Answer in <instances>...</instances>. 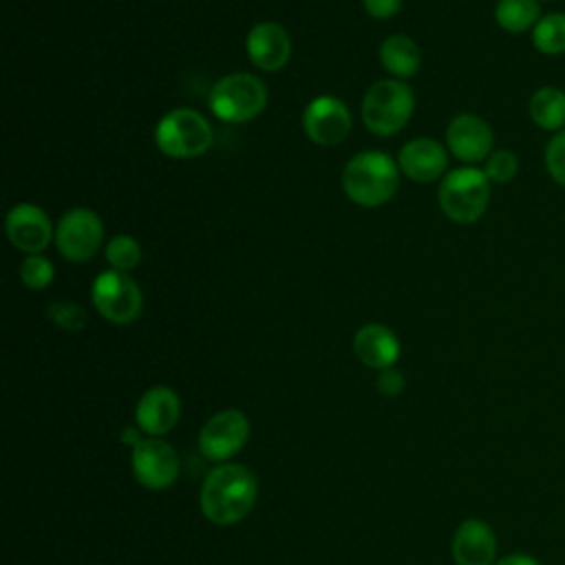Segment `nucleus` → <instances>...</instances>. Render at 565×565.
Returning <instances> with one entry per match:
<instances>
[{
    "label": "nucleus",
    "instance_id": "1",
    "mask_svg": "<svg viewBox=\"0 0 565 565\" xmlns=\"http://www.w3.org/2000/svg\"><path fill=\"white\" fill-rule=\"evenodd\" d=\"M258 494L256 477L241 463L212 468L201 486V512L214 525H232L245 519Z\"/></svg>",
    "mask_w": 565,
    "mask_h": 565
},
{
    "label": "nucleus",
    "instance_id": "2",
    "mask_svg": "<svg viewBox=\"0 0 565 565\" xmlns=\"http://www.w3.org/2000/svg\"><path fill=\"white\" fill-rule=\"evenodd\" d=\"M399 174L397 161L386 152L362 150L347 161L342 170V188L353 203L377 207L391 201L397 192Z\"/></svg>",
    "mask_w": 565,
    "mask_h": 565
},
{
    "label": "nucleus",
    "instance_id": "3",
    "mask_svg": "<svg viewBox=\"0 0 565 565\" xmlns=\"http://www.w3.org/2000/svg\"><path fill=\"white\" fill-rule=\"evenodd\" d=\"M437 201L448 221L459 225L477 223L490 203V181L483 168L461 166L444 174Z\"/></svg>",
    "mask_w": 565,
    "mask_h": 565
},
{
    "label": "nucleus",
    "instance_id": "4",
    "mask_svg": "<svg viewBox=\"0 0 565 565\" xmlns=\"http://www.w3.org/2000/svg\"><path fill=\"white\" fill-rule=\"evenodd\" d=\"M415 110L413 88L404 79H380L362 99V121L377 137L399 132Z\"/></svg>",
    "mask_w": 565,
    "mask_h": 565
},
{
    "label": "nucleus",
    "instance_id": "5",
    "mask_svg": "<svg viewBox=\"0 0 565 565\" xmlns=\"http://www.w3.org/2000/svg\"><path fill=\"white\" fill-rule=\"evenodd\" d=\"M267 86L252 73H230L216 79L207 106L225 124H245L263 113Z\"/></svg>",
    "mask_w": 565,
    "mask_h": 565
},
{
    "label": "nucleus",
    "instance_id": "6",
    "mask_svg": "<svg viewBox=\"0 0 565 565\" xmlns=\"http://www.w3.org/2000/svg\"><path fill=\"white\" fill-rule=\"evenodd\" d=\"M210 121L192 108L168 110L154 126L157 148L172 159H194L212 146Z\"/></svg>",
    "mask_w": 565,
    "mask_h": 565
},
{
    "label": "nucleus",
    "instance_id": "7",
    "mask_svg": "<svg viewBox=\"0 0 565 565\" xmlns=\"http://www.w3.org/2000/svg\"><path fill=\"white\" fill-rule=\"evenodd\" d=\"M90 298L102 318L113 324H130L141 316L143 296L128 271L106 269L90 287Z\"/></svg>",
    "mask_w": 565,
    "mask_h": 565
},
{
    "label": "nucleus",
    "instance_id": "8",
    "mask_svg": "<svg viewBox=\"0 0 565 565\" xmlns=\"http://www.w3.org/2000/svg\"><path fill=\"white\" fill-rule=\"evenodd\" d=\"M55 247L71 263L90 260L104 243L102 218L88 207H73L55 225Z\"/></svg>",
    "mask_w": 565,
    "mask_h": 565
},
{
    "label": "nucleus",
    "instance_id": "9",
    "mask_svg": "<svg viewBox=\"0 0 565 565\" xmlns=\"http://www.w3.org/2000/svg\"><path fill=\"white\" fill-rule=\"evenodd\" d=\"M247 437L249 419L236 408H225L203 424L199 433V450L210 461H225L247 444Z\"/></svg>",
    "mask_w": 565,
    "mask_h": 565
},
{
    "label": "nucleus",
    "instance_id": "10",
    "mask_svg": "<svg viewBox=\"0 0 565 565\" xmlns=\"http://www.w3.org/2000/svg\"><path fill=\"white\" fill-rule=\"evenodd\" d=\"M130 466L135 479L150 490L170 488L179 475V457L174 448L159 437L141 439L132 448Z\"/></svg>",
    "mask_w": 565,
    "mask_h": 565
},
{
    "label": "nucleus",
    "instance_id": "11",
    "mask_svg": "<svg viewBox=\"0 0 565 565\" xmlns=\"http://www.w3.org/2000/svg\"><path fill=\"white\" fill-rule=\"evenodd\" d=\"M351 113L347 104L333 95L313 97L302 113V128L318 146H335L351 132Z\"/></svg>",
    "mask_w": 565,
    "mask_h": 565
},
{
    "label": "nucleus",
    "instance_id": "12",
    "mask_svg": "<svg viewBox=\"0 0 565 565\" xmlns=\"http://www.w3.org/2000/svg\"><path fill=\"white\" fill-rule=\"evenodd\" d=\"M494 135L486 119L475 113H459L446 128V148L466 166L486 161L494 150Z\"/></svg>",
    "mask_w": 565,
    "mask_h": 565
},
{
    "label": "nucleus",
    "instance_id": "13",
    "mask_svg": "<svg viewBox=\"0 0 565 565\" xmlns=\"http://www.w3.org/2000/svg\"><path fill=\"white\" fill-rule=\"evenodd\" d=\"M4 227L11 245L24 252L26 256L40 254L51 245V238H55L49 214L33 203L13 205L7 214Z\"/></svg>",
    "mask_w": 565,
    "mask_h": 565
},
{
    "label": "nucleus",
    "instance_id": "14",
    "mask_svg": "<svg viewBox=\"0 0 565 565\" xmlns=\"http://www.w3.org/2000/svg\"><path fill=\"white\" fill-rule=\"evenodd\" d=\"M397 168L415 183H433L446 174L448 148L433 137L411 139L397 154Z\"/></svg>",
    "mask_w": 565,
    "mask_h": 565
},
{
    "label": "nucleus",
    "instance_id": "15",
    "mask_svg": "<svg viewBox=\"0 0 565 565\" xmlns=\"http://www.w3.org/2000/svg\"><path fill=\"white\" fill-rule=\"evenodd\" d=\"M245 51L249 62L256 68L274 73L289 62L291 40L282 24L274 20H265V22H256L249 29L245 38Z\"/></svg>",
    "mask_w": 565,
    "mask_h": 565
},
{
    "label": "nucleus",
    "instance_id": "16",
    "mask_svg": "<svg viewBox=\"0 0 565 565\" xmlns=\"http://www.w3.org/2000/svg\"><path fill=\"white\" fill-rule=\"evenodd\" d=\"M181 415V399L170 386H152L148 388L135 408V422L137 428L152 435L161 437L170 433Z\"/></svg>",
    "mask_w": 565,
    "mask_h": 565
},
{
    "label": "nucleus",
    "instance_id": "17",
    "mask_svg": "<svg viewBox=\"0 0 565 565\" xmlns=\"http://www.w3.org/2000/svg\"><path fill=\"white\" fill-rule=\"evenodd\" d=\"M452 558L457 565H494L497 536L481 519H466L452 534Z\"/></svg>",
    "mask_w": 565,
    "mask_h": 565
},
{
    "label": "nucleus",
    "instance_id": "18",
    "mask_svg": "<svg viewBox=\"0 0 565 565\" xmlns=\"http://www.w3.org/2000/svg\"><path fill=\"white\" fill-rule=\"evenodd\" d=\"M353 353L364 366L384 371L397 362L399 340L384 324H377V322L362 324L353 335Z\"/></svg>",
    "mask_w": 565,
    "mask_h": 565
},
{
    "label": "nucleus",
    "instance_id": "19",
    "mask_svg": "<svg viewBox=\"0 0 565 565\" xmlns=\"http://www.w3.org/2000/svg\"><path fill=\"white\" fill-rule=\"evenodd\" d=\"M527 113L534 126L545 132L565 130V90L561 86H541L527 102Z\"/></svg>",
    "mask_w": 565,
    "mask_h": 565
},
{
    "label": "nucleus",
    "instance_id": "20",
    "mask_svg": "<svg viewBox=\"0 0 565 565\" xmlns=\"http://www.w3.org/2000/svg\"><path fill=\"white\" fill-rule=\"evenodd\" d=\"M380 62L395 79H406L419 71L422 51L408 35H388L380 44Z\"/></svg>",
    "mask_w": 565,
    "mask_h": 565
},
{
    "label": "nucleus",
    "instance_id": "21",
    "mask_svg": "<svg viewBox=\"0 0 565 565\" xmlns=\"http://www.w3.org/2000/svg\"><path fill=\"white\" fill-rule=\"evenodd\" d=\"M541 15L539 0H499L494 4V20L508 33L532 31Z\"/></svg>",
    "mask_w": 565,
    "mask_h": 565
},
{
    "label": "nucleus",
    "instance_id": "22",
    "mask_svg": "<svg viewBox=\"0 0 565 565\" xmlns=\"http://www.w3.org/2000/svg\"><path fill=\"white\" fill-rule=\"evenodd\" d=\"M532 46L543 55H563L565 53V13L550 11L530 31Z\"/></svg>",
    "mask_w": 565,
    "mask_h": 565
},
{
    "label": "nucleus",
    "instance_id": "23",
    "mask_svg": "<svg viewBox=\"0 0 565 565\" xmlns=\"http://www.w3.org/2000/svg\"><path fill=\"white\" fill-rule=\"evenodd\" d=\"M106 260L110 269L132 271L141 263V245L130 234H117L106 243Z\"/></svg>",
    "mask_w": 565,
    "mask_h": 565
},
{
    "label": "nucleus",
    "instance_id": "24",
    "mask_svg": "<svg viewBox=\"0 0 565 565\" xmlns=\"http://www.w3.org/2000/svg\"><path fill=\"white\" fill-rule=\"evenodd\" d=\"M483 172L490 183H510L519 172V157L508 148H497L483 161Z\"/></svg>",
    "mask_w": 565,
    "mask_h": 565
},
{
    "label": "nucleus",
    "instance_id": "25",
    "mask_svg": "<svg viewBox=\"0 0 565 565\" xmlns=\"http://www.w3.org/2000/svg\"><path fill=\"white\" fill-rule=\"evenodd\" d=\"M55 276V267L53 263L42 256V254H29L22 263H20V280L29 287V289H46L53 282Z\"/></svg>",
    "mask_w": 565,
    "mask_h": 565
},
{
    "label": "nucleus",
    "instance_id": "26",
    "mask_svg": "<svg viewBox=\"0 0 565 565\" xmlns=\"http://www.w3.org/2000/svg\"><path fill=\"white\" fill-rule=\"evenodd\" d=\"M46 316L49 320L64 329V331H82L86 324V311L82 305L77 302H68V300H55L49 302L46 307Z\"/></svg>",
    "mask_w": 565,
    "mask_h": 565
},
{
    "label": "nucleus",
    "instance_id": "27",
    "mask_svg": "<svg viewBox=\"0 0 565 565\" xmlns=\"http://www.w3.org/2000/svg\"><path fill=\"white\" fill-rule=\"evenodd\" d=\"M543 161L552 181L565 188V130H558L547 139L543 150Z\"/></svg>",
    "mask_w": 565,
    "mask_h": 565
},
{
    "label": "nucleus",
    "instance_id": "28",
    "mask_svg": "<svg viewBox=\"0 0 565 565\" xmlns=\"http://www.w3.org/2000/svg\"><path fill=\"white\" fill-rule=\"evenodd\" d=\"M377 388H380L382 395L395 397V395H399L404 391V375L397 369H393V366L384 369L377 375Z\"/></svg>",
    "mask_w": 565,
    "mask_h": 565
},
{
    "label": "nucleus",
    "instance_id": "29",
    "mask_svg": "<svg viewBox=\"0 0 565 565\" xmlns=\"http://www.w3.org/2000/svg\"><path fill=\"white\" fill-rule=\"evenodd\" d=\"M364 11L375 20H388L402 9V0H362Z\"/></svg>",
    "mask_w": 565,
    "mask_h": 565
},
{
    "label": "nucleus",
    "instance_id": "30",
    "mask_svg": "<svg viewBox=\"0 0 565 565\" xmlns=\"http://www.w3.org/2000/svg\"><path fill=\"white\" fill-rule=\"evenodd\" d=\"M494 565H541V563L530 554H508L499 558Z\"/></svg>",
    "mask_w": 565,
    "mask_h": 565
},
{
    "label": "nucleus",
    "instance_id": "31",
    "mask_svg": "<svg viewBox=\"0 0 565 565\" xmlns=\"http://www.w3.org/2000/svg\"><path fill=\"white\" fill-rule=\"evenodd\" d=\"M539 2H541V0H539Z\"/></svg>",
    "mask_w": 565,
    "mask_h": 565
}]
</instances>
